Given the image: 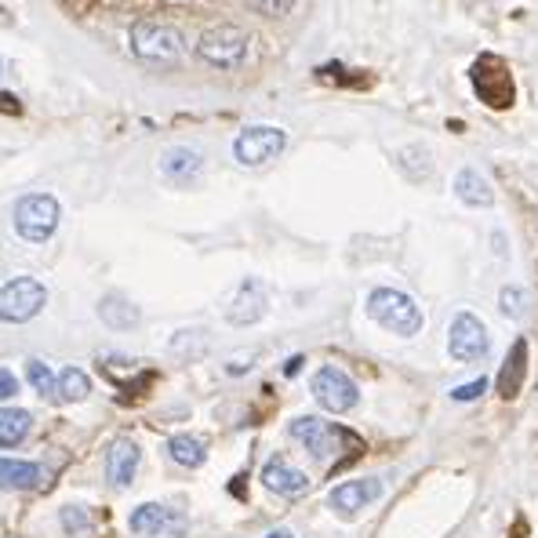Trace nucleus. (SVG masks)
Listing matches in <instances>:
<instances>
[{
  "label": "nucleus",
  "mask_w": 538,
  "mask_h": 538,
  "mask_svg": "<svg viewBox=\"0 0 538 538\" xmlns=\"http://www.w3.org/2000/svg\"><path fill=\"white\" fill-rule=\"evenodd\" d=\"M0 110H8L11 117H19L22 106H19V99H11V95H0Z\"/></svg>",
  "instance_id": "2f4dec72"
},
{
  "label": "nucleus",
  "mask_w": 538,
  "mask_h": 538,
  "mask_svg": "<svg viewBox=\"0 0 538 538\" xmlns=\"http://www.w3.org/2000/svg\"><path fill=\"white\" fill-rule=\"evenodd\" d=\"M528 306H531V295H528V288H520V284H506L502 288V295H499V309L506 313L509 320H520L524 313H528Z\"/></svg>",
  "instance_id": "a878e982"
},
{
  "label": "nucleus",
  "mask_w": 538,
  "mask_h": 538,
  "mask_svg": "<svg viewBox=\"0 0 538 538\" xmlns=\"http://www.w3.org/2000/svg\"><path fill=\"white\" fill-rule=\"evenodd\" d=\"M128 524L135 535H146V538H182L186 528H190L179 509L160 506V502H142V506L131 513Z\"/></svg>",
  "instance_id": "9b49d317"
},
{
  "label": "nucleus",
  "mask_w": 538,
  "mask_h": 538,
  "mask_svg": "<svg viewBox=\"0 0 538 538\" xmlns=\"http://www.w3.org/2000/svg\"><path fill=\"white\" fill-rule=\"evenodd\" d=\"M262 484H266L269 491L284 495V499H299V495H306V491H309L306 473H302V469H295L291 462H284V459H269L266 466H262Z\"/></svg>",
  "instance_id": "2eb2a0df"
},
{
  "label": "nucleus",
  "mask_w": 538,
  "mask_h": 538,
  "mask_svg": "<svg viewBox=\"0 0 538 538\" xmlns=\"http://www.w3.org/2000/svg\"><path fill=\"white\" fill-rule=\"evenodd\" d=\"M451 190H455L459 204H466V208H491V204H495V190H491V182L484 179L473 164H466V168L455 171Z\"/></svg>",
  "instance_id": "dca6fc26"
},
{
  "label": "nucleus",
  "mask_w": 538,
  "mask_h": 538,
  "mask_svg": "<svg viewBox=\"0 0 538 538\" xmlns=\"http://www.w3.org/2000/svg\"><path fill=\"white\" fill-rule=\"evenodd\" d=\"M171 349H175V357L182 360H197L208 353V331H179L175 339H171Z\"/></svg>",
  "instance_id": "393cba45"
},
{
  "label": "nucleus",
  "mask_w": 538,
  "mask_h": 538,
  "mask_svg": "<svg viewBox=\"0 0 538 538\" xmlns=\"http://www.w3.org/2000/svg\"><path fill=\"white\" fill-rule=\"evenodd\" d=\"M484 389H488V379H473V382H466V386L451 389V400H477V397H484Z\"/></svg>",
  "instance_id": "c756f323"
},
{
  "label": "nucleus",
  "mask_w": 538,
  "mask_h": 538,
  "mask_svg": "<svg viewBox=\"0 0 538 538\" xmlns=\"http://www.w3.org/2000/svg\"><path fill=\"white\" fill-rule=\"evenodd\" d=\"M55 393H59L62 404H80V400H88V393H91L88 371L66 368V371L59 375V386H55Z\"/></svg>",
  "instance_id": "b1692460"
},
{
  "label": "nucleus",
  "mask_w": 538,
  "mask_h": 538,
  "mask_svg": "<svg viewBox=\"0 0 538 538\" xmlns=\"http://www.w3.org/2000/svg\"><path fill=\"white\" fill-rule=\"evenodd\" d=\"M26 379L37 389L40 397H55V386H59V375L44 364V360H26Z\"/></svg>",
  "instance_id": "bb28decb"
},
{
  "label": "nucleus",
  "mask_w": 538,
  "mask_h": 538,
  "mask_svg": "<svg viewBox=\"0 0 538 538\" xmlns=\"http://www.w3.org/2000/svg\"><path fill=\"white\" fill-rule=\"evenodd\" d=\"M244 55H248V30H240L237 22H215L197 40V59L215 70H237Z\"/></svg>",
  "instance_id": "7ed1b4c3"
},
{
  "label": "nucleus",
  "mask_w": 538,
  "mask_h": 538,
  "mask_svg": "<svg viewBox=\"0 0 538 538\" xmlns=\"http://www.w3.org/2000/svg\"><path fill=\"white\" fill-rule=\"evenodd\" d=\"M266 306H269V299H266L262 280L248 277L237 291H233L230 306H226V320L237 324V328H248V324H259V320L266 317Z\"/></svg>",
  "instance_id": "f8f14e48"
},
{
  "label": "nucleus",
  "mask_w": 538,
  "mask_h": 538,
  "mask_svg": "<svg viewBox=\"0 0 538 538\" xmlns=\"http://www.w3.org/2000/svg\"><path fill=\"white\" fill-rule=\"evenodd\" d=\"M168 455L179 462V466L197 469V466H204V459H208V448H204V440L190 437V433H179V437L168 440Z\"/></svg>",
  "instance_id": "4be33fe9"
},
{
  "label": "nucleus",
  "mask_w": 538,
  "mask_h": 538,
  "mask_svg": "<svg viewBox=\"0 0 538 538\" xmlns=\"http://www.w3.org/2000/svg\"><path fill=\"white\" fill-rule=\"evenodd\" d=\"M255 15H262V19H284V15H291L295 11V4L299 0H244Z\"/></svg>",
  "instance_id": "cd10ccee"
},
{
  "label": "nucleus",
  "mask_w": 538,
  "mask_h": 538,
  "mask_svg": "<svg viewBox=\"0 0 538 538\" xmlns=\"http://www.w3.org/2000/svg\"><path fill=\"white\" fill-rule=\"evenodd\" d=\"M200 168H204V157L197 150H186V146H175V150H168L160 157V171L168 179H193Z\"/></svg>",
  "instance_id": "aec40b11"
},
{
  "label": "nucleus",
  "mask_w": 538,
  "mask_h": 538,
  "mask_svg": "<svg viewBox=\"0 0 538 538\" xmlns=\"http://www.w3.org/2000/svg\"><path fill=\"white\" fill-rule=\"evenodd\" d=\"M379 495H382L379 480H346V484H339V488L331 491L328 502L339 517H353V513H360L364 506H371Z\"/></svg>",
  "instance_id": "ddd939ff"
},
{
  "label": "nucleus",
  "mask_w": 538,
  "mask_h": 538,
  "mask_svg": "<svg viewBox=\"0 0 538 538\" xmlns=\"http://www.w3.org/2000/svg\"><path fill=\"white\" fill-rule=\"evenodd\" d=\"M284 146H288V135L280 128H273V124H251V128L240 131L237 142H233V157H237V164H244V168H262V164H269L273 157H280Z\"/></svg>",
  "instance_id": "6e6552de"
},
{
  "label": "nucleus",
  "mask_w": 538,
  "mask_h": 538,
  "mask_svg": "<svg viewBox=\"0 0 538 538\" xmlns=\"http://www.w3.org/2000/svg\"><path fill=\"white\" fill-rule=\"evenodd\" d=\"M62 524H66V531H70V535H84V531H91L88 509L66 506V509H62Z\"/></svg>",
  "instance_id": "c85d7f7f"
},
{
  "label": "nucleus",
  "mask_w": 538,
  "mask_h": 538,
  "mask_svg": "<svg viewBox=\"0 0 538 538\" xmlns=\"http://www.w3.org/2000/svg\"><path fill=\"white\" fill-rule=\"evenodd\" d=\"M48 291L33 277H15L8 284H0V320L4 324H26L44 309Z\"/></svg>",
  "instance_id": "423d86ee"
},
{
  "label": "nucleus",
  "mask_w": 538,
  "mask_h": 538,
  "mask_svg": "<svg viewBox=\"0 0 538 538\" xmlns=\"http://www.w3.org/2000/svg\"><path fill=\"white\" fill-rule=\"evenodd\" d=\"M59 215V200L48 197V193H30L15 204V233L30 244H44L59 230Z\"/></svg>",
  "instance_id": "39448f33"
},
{
  "label": "nucleus",
  "mask_w": 538,
  "mask_h": 538,
  "mask_svg": "<svg viewBox=\"0 0 538 538\" xmlns=\"http://www.w3.org/2000/svg\"><path fill=\"white\" fill-rule=\"evenodd\" d=\"M99 317H102V324H106V328L131 331V328H139L142 313H139V306H131L124 295H106V299L99 302Z\"/></svg>",
  "instance_id": "6ab92c4d"
},
{
  "label": "nucleus",
  "mask_w": 538,
  "mask_h": 538,
  "mask_svg": "<svg viewBox=\"0 0 538 538\" xmlns=\"http://www.w3.org/2000/svg\"><path fill=\"white\" fill-rule=\"evenodd\" d=\"M309 389H313V397H317L320 408L331 411V415H346V411L357 408V400H360L357 382L349 379L342 368H335V364H324V368L313 375Z\"/></svg>",
  "instance_id": "1a4fd4ad"
},
{
  "label": "nucleus",
  "mask_w": 538,
  "mask_h": 538,
  "mask_svg": "<svg viewBox=\"0 0 538 538\" xmlns=\"http://www.w3.org/2000/svg\"><path fill=\"white\" fill-rule=\"evenodd\" d=\"M131 51L135 59L153 62V66H171L186 55V40L171 22L160 19H139L131 26Z\"/></svg>",
  "instance_id": "f03ea898"
},
{
  "label": "nucleus",
  "mask_w": 538,
  "mask_h": 538,
  "mask_svg": "<svg viewBox=\"0 0 538 538\" xmlns=\"http://www.w3.org/2000/svg\"><path fill=\"white\" fill-rule=\"evenodd\" d=\"M524 379H528V339H517L509 346V357L502 360L499 371V397L513 400L524 389Z\"/></svg>",
  "instance_id": "f3484780"
},
{
  "label": "nucleus",
  "mask_w": 538,
  "mask_h": 538,
  "mask_svg": "<svg viewBox=\"0 0 538 538\" xmlns=\"http://www.w3.org/2000/svg\"><path fill=\"white\" fill-rule=\"evenodd\" d=\"M469 77H473L477 99L484 102V106H491V110H509L513 99H517V91H513V73H509L506 62H502L499 55H491V51H484V55L473 62Z\"/></svg>",
  "instance_id": "20e7f679"
},
{
  "label": "nucleus",
  "mask_w": 538,
  "mask_h": 538,
  "mask_svg": "<svg viewBox=\"0 0 538 538\" xmlns=\"http://www.w3.org/2000/svg\"><path fill=\"white\" fill-rule=\"evenodd\" d=\"M44 484V469L37 462L0 459V491H33Z\"/></svg>",
  "instance_id": "a211bd4d"
},
{
  "label": "nucleus",
  "mask_w": 538,
  "mask_h": 538,
  "mask_svg": "<svg viewBox=\"0 0 538 538\" xmlns=\"http://www.w3.org/2000/svg\"><path fill=\"white\" fill-rule=\"evenodd\" d=\"M15 393H19V379L8 368H0V400H11Z\"/></svg>",
  "instance_id": "7c9ffc66"
},
{
  "label": "nucleus",
  "mask_w": 538,
  "mask_h": 538,
  "mask_svg": "<svg viewBox=\"0 0 538 538\" xmlns=\"http://www.w3.org/2000/svg\"><path fill=\"white\" fill-rule=\"evenodd\" d=\"M299 368H302V357H295V360H288V368H284V371H288V375H295Z\"/></svg>",
  "instance_id": "473e14b6"
},
{
  "label": "nucleus",
  "mask_w": 538,
  "mask_h": 538,
  "mask_svg": "<svg viewBox=\"0 0 538 538\" xmlns=\"http://www.w3.org/2000/svg\"><path fill=\"white\" fill-rule=\"evenodd\" d=\"M139 462H142V451L135 440L120 437L113 440L110 455H106V480H110L113 488H128L135 473H139Z\"/></svg>",
  "instance_id": "4468645a"
},
{
  "label": "nucleus",
  "mask_w": 538,
  "mask_h": 538,
  "mask_svg": "<svg viewBox=\"0 0 538 538\" xmlns=\"http://www.w3.org/2000/svg\"><path fill=\"white\" fill-rule=\"evenodd\" d=\"M288 433L299 440L313 459H331V455H339V448L346 444V440H353L346 429L331 426V422L317 419V415H302V419H295L288 426Z\"/></svg>",
  "instance_id": "9d476101"
},
{
  "label": "nucleus",
  "mask_w": 538,
  "mask_h": 538,
  "mask_svg": "<svg viewBox=\"0 0 538 538\" xmlns=\"http://www.w3.org/2000/svg\"><path fill=\"white\" fill-rule=\"evenodd\" d=\"M448 349H451V357L462 360V364H477V360L488 357L491 335L488 328H484V320H480L477 313H469V309L455 313L448 328Z\"/></svg>",
  "instance_id": "0eeeda50"
},
{
  "label": "nucleus",
  "mask_w": 538,
  "mask_h": 538,
  "mask_svg": "<svg viewBox=\"0 0 538 538\" xmlns=\"http://www.w3.org/2000/svg\"><path fill=\"white\" fill-rule=\"evenodd\" d=\"M0 70H4V62H0Z\"/></svg>",
  "instance_id": "f704fd0d"
},
{
  "label": "nucleus",
  "mask_w": 538,
  "mask_h": 538,
  "mask_svg": "<svg viewBox=\"0 0 538 538\" xmlns=\"http://www.w3.org/2000/svg\"><path fill=\"white\" fill-rule=\"evenodd\" d=\"M397 164L411 182H429V175H433V157H429L426 146H404L397 153Z\"/></svg>",
  "instance_id": "5701e85b"
},
{
  "label": "nucleus",
  "mask_w": 538,
  "mask_h": 538,
  "mask_svg": "<svg viewBox=\"0 0 538 538\" xmlns=\"http://www.w3.org/2000/svg\"><path fill=\"white\" fill-rule=\"evenodd\" d=\"M266 538H291V531H273V535H266Z\"/></svg>",
  "instance_id": "72a5a7b5"
},
{
  "label": "nucleus",
  "mask_w": 538,
  "mask_h": 538,
  "mask_svg": "<svg viewBox=\"0 0 538 538\" xmlns=\"http://www.w3.org/2000/svg\"><path fill=\"white\" fill-rule=\"evenodd\" d=\"M30 411L22 408H0V448H19L30 437Z\"/></svg>",
  "instance_id": "412c9836"
},
{
  "label": "nucleus",
  "mask_w": 538,
  "mask_h": 538,
  "mask_svg": "<svg viewBox=\"0 0 538 538\" xmlns=\"http://www.w3.org/2000/svg\"><path fill=\"white\" fill-rule=\"evenodd\" d=\"M368 317L379 324V328L393 331L400 339H411V335H419L426 317H422V309L415 306L411 295L397 288H375L368 295Z\"/></svg>",
  "instance_id": "f257e3e1"
}]
</instances>
